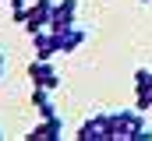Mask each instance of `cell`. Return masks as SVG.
Wrapping results in <instances>:
<instances>
[{"instance_id": "1", "label": "cell", "mask_w": 152, "mask_h": 141, "mask_svg": "<svg viewBox=\"0 0 152 141\" xmlns=\"http://www.w3.org/2000/svg\"><path fill=\"white\" fill-rule=\"evenodd\" d=\"M110 120H113V141H131L142 127H149L142 120V109L138 106L134 109H117V113H110Z\"/></svg>"}, {"instance_id": "2", "label": "cell", "mask_w": 152, "mask_h": 141, "mask_svg": "<svg viewBox=\"0 0 152 141\" xmlns=\"http://www.w3.org/2000/svg\"><path fill=\"white\" fill-rule=\"evenodd\" d=\"M78 141H113V120L110 113H99V116H88L81 127H78Z\"/></svg>"}, {"instance_id": "3", "label": "cell", "mask_w": 152, "mask_h": 141, "mask_svg": "<svg viewBox=\"0 0 152 141\" xmlns=\"http://www.w3.org/2000/svg\"><path fill=\"white\" fill-rule=\"evenodd\" d=\"M53 4L57 0H32L28 4V14H25V32L28 35H36L39 28H50V18H53Z\"/></svg>"}, {"instance_id": "4", "label": "cell", "mask_w": 152, "mask_h": 141, "mask_svg": "<svg viewBox=\"0 0 152 141\" xmlns=\"http://www.w3.org/2000/svg\"><path fill=\"white\" fill-rule=\"evenodd\" d=\"M28 81L39 85V88H50V92H53V88L60 85V74H57V67H53L50 60H39V57H36V60L28 64Z\"/></svg>"}, {"instance_id": "5", "label": "cell", "mask_w": 152, "mask_h": 141, "mask_svg": "<svg viewBox=\"0 0 152 141\" xmlns=\"http://www.w3.org/2000/svg\"><path fill=\"white\" fill-rule=\"evenodd\" d=\"M28 141H60L64 138V116L57 113V116H42V124H36L28 134Z\"/></svg>"}, {"instance_id": "6", "label": "cell", "mask_w": 152, "mask_h": 141, "mask_svg": "<svg viewBox=\"0 0 152 141\" xmlns=\"http://www.w3.org/2000/svg\"><path fill=\"white\" fill-rule=\"evenodd\" d=\"M78 25V0H57L53 4V18H50V28L60 32V28H71Z\"/></svg>"}, {"instance_id": "7", "label": "cell", "mask_w": 152, "mask_h": 141, "mask_svg": "<svg viewBox=\"0 0 152 141\" xmlns=\"http://www.w3.org/2000/svg\"><path fill=\"white\" fill-rule=\"evenodd\" d=\"M134 106L145 113L152 109V70H134Z\"/></svg>"}, {"instance_id": "8", "label": "cell", "mask_w": 152, "mask_h": 141, "mask_svg": "<svg viewBox=\"0 0 152 141\" xmlns=\"http://www.w3.org/2000/svg\"><path fill=\"white\" fill-rule=\"evenodd\" d=\"M57 35V53H75V49H81L85 46V28H78V25H71V28H60Z\"/></svg>"}, {"instance_id": "9", "label": "cell", "mask_w": 152, "mask_h": 141, "mask_svg": "<svg viewBox=\"0 0 152 141\" xmlns=\"http://www.w3.org/2000/svg\"><path fill=\"white\" fill-rule=\"evenodd\" d=\"M32 49H36L39 60H53L57 57V35H53V28H39L32 35Z\"/></svg>"}, {"instance_id": "10", "label": "cell", "mask_w": 152, "mask_h": 141, "mask_svg": "<svg viewBox=\"0 0 152 141\" xmlns=\"http://www.w3.org/2000/svg\"><path fill=\"white\" fill-rule=\"evenodd\" d=\"M32 106H36L39 116H57V106H53V99H50V88L32 85Z\"/></svg>"}, {"instance_id": "11", "label": "cell", "mask_w": 152, "mask_h": 141, "mask_svg": "<svg viewBox=\"0 0 152 141\" xmlns=\"http://www.w3.org/2000/svg\"><path fill=\"white\" fill-rule=\"evenodd\" d=\"M4 67H7V57L0 53V78H4Z\"/></svg>"}, {"instance_id": "12", "label": "cell", "mask_w": 152, "mask_h": 141, "mask_svg": "<svg viewBox=\"0 0 152 141\" xmlns=\"http://www.w3.org/2000/svg\"><path fill=\"white\" fill-rule=\"evenodd\" d=\"M0 138H4V131H0Z\"/></svg>"}, {"instance_id": "13", "label": "cell", "mask_w": 152, "mask_h": 141, "mask_svg": "<svg viewBox=\"0 0 152 141\" xmlns=\"http://www.w3.org/2000/svg\"><path fill=\"white\" fill-rule=\"evenodd\" d=\"M142 4H149V0H142Z\"/></svg>"}]
</instances>
